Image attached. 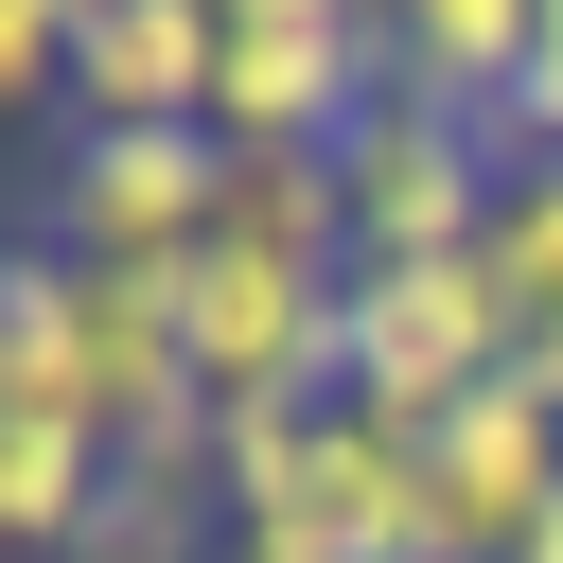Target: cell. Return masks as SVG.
I'll use <instances>...</instances> for the list:
<instances>
[{"label":"cell","instance_id":"4fadbf2b","mask_svg":"<svg viewBox=\"0 0 563 563\" xmlns=\"http://www.w3.org/2000/svg\"><path fill=\"white\" fill-rule=\"evenodd\" d=\"M70 35H88V0H0V123H35L70 88Z\"/></svg>","mask_w":563,"mask_h":563},{"label":"cell","instance_id":"ba28073f","mask_svg":"<svg viewBox=\"0 0 563 563\" xmlns=\"http://www.w3.org/2000/svg\"><path fill=\"white\" fill-rule=\"evenodd\" d=\"M106 475L123 457H106V422L70 387H0V563H70V528H88Z\"/></svg>","mask_w":563,"mask_h":563},{"label":"cell","instance_id":"5b68a950","mask_svg":"<svg viewBox=\"0 0 563 563\" xmlns=\"http://www.w3.org/2000/svg\"><path fill=\"white\" fill-rule=\"evenodd\" d=\"M369 106H387V35H369V18H317V0H229L211 141H299V158H334Z\"/></svg>","mask_w":563,"mask_h":563},{"label":"cell","instance_id":"e0dca14e","mask_svg":"<svg viewBox=\"0 0 563 563\" xmlns=\"http://www.w3.org/2000/svg\"><path fill=\"white\" fill-rule=\"evenodd\" d=\"M0 369H18V334H0Z\"/></svg>","mask_w":563,"mask_h":563},{"label":"cell","instance_id":"7c38bea8","mask_svg":"<svg viewBox=\"0 0 563 563\" xmlns=\"http://www.w3.org/2000/svg\"><path fill=\"white\" fill-rule=\"evenodd\" d=\"M493 299H510V334H563V141L545 158H510V194H493Z\"/></svg>","mask_w":563,"mask_h":563},{"label":"cell","instance_id":"52a82bcc","mask_svg":"<svg viewBox=\"0 0 563 563\" xmlns=\"http://www.w3.org/2000/svg\"><path fill=\"white\" fill-rule=\"evenodd\" d=\"M211 70H229V0H88L70 35L88 123H211Z\"/></svg>","mask_w":563,"mask_h":563},{"label":"cell","instance_id":"9a60e30c","mask_svg":"<svg viewBox=\"0 0 563 563\" xmlns=\"http://www.w3.org/2000/svg\"><path fill=\"white\" fill-rule=\"evenodd\" d=\"M510 563H563V510H545V528H528V545H510Z\"/></svg>","mask_w":563,"mask_h":563},{"label":"cell","instance_id":"8fae6325","mask_svg":"<svg viewBox=\"0 0 563 563\" xmlns=\"http://www.w3.org/2000/svg\"><path fill=\"white\" fill-rule=\"evenodd\" d=\"M70 563H229V493L211 475H106Z\"/></svg>","mask_w":563,"mask_h":563},{"label":"cell","instance_id":"2e32d148","mask_svg":"<svg viewBox=\"0 0 563 563\" xmlns=\"http://www.w3.org/2000/svg\"><path fill=\"white\" fill-rule=\"evenodd\" d=\"M317 18H387V0H317Z\"/></svg>","mask_w":563,"mask_h":563},{"label":"cell","instance_id":"3957f363","mask_svg":"<svg viewBox=\"0 0 563 563\" xmlns=\"http://www.w3.org/2000/svg\"><path fill=\"white\" fill-rule=\"evenodd\" d=\"M510 369V299H493V264H352V334H334V387L352 405H387L405 440L457 405V387H493Z\"/></svg>","mask_w":563,"mask_h":563},{"label":"cell","instance_id":"6da1fadb","mask_svg":"<svg viewBox=\"0 0 563 563\" xmlns=\"http://www.w3.org/2000/svg\"><path fill=\"white\" fill-rule=\"evenodd\" d=\"M176 334H194V387H211V422H299V405H334L352 282H317V264H264V246H194V264H176Z\"/></svg>","mask_w":563,"mask_h":563},{"label":"cell","instance_id":"7a4b0ae2","mask_svg":"<svg viewBox=\"0 0 563 563\" xmlns=\"http://www.w3.org/2000/svg\"><path fill=\"white\" fill-rule=\"evenodd\" d=\"M334 194H352V264H475L493 246V194H510V158H493V123H457V106H369L352 141H334Z\"/></svg>","mask_w":563,"mask_h":563},{"label":"cell","instance_id":"8992f818","mask_svg":"<svg viewBox=\"0 0 563 563\" xmlns=\"http://www.w3.org/2000/svg\"><path fill=\"white\" fill-rule=\"evenodd\" d=\"M422 493H440V545H457V563H510V545L563 510V405H545L528 369L457 387V405L422 422Z\"/></svg>","mask_w":563,"mask_h":563},{"label":"cell","instance_id":"30bf717a","mask_svg":"<svg viewBox=\"0 0 563 563\" xmlns=\"http://www.w3.org/2000/svg\"><path fill=\"white\" fill-rule=\"evenodd\" d=\"M211 246H264V264H317V282H352V194H334V158H299V141H229Z\"/></svg>","mask_w":563,"mask_h":563},{"label":"cell","instance_id":"9c48e42d","mask_svg":"<svg viewBox=\"0 0 563 563\" xmlns=\"http://www.w3.org/2000/svg\"><path fill=\"white\" fill-rule=\"evenodd\" d=\"M528 18H545V0H387L369 35H387V88H405V106L493 123V106H510V70H528Z\"/></svg>","mask_w":563,"mask_h":563},{"label":"cell","instance_id":"5bb4252c","mask_svg":"<svg viewBox=\"0 0 563 563\" xmlns=\"http://www.w3.org/2000/svg\"><path fill=\"white\" fill-rule=\"evenodd\" d=\"M563 141V0L528 18V70H510V106H493V158H545Z\"/></svg>","mask_w":563,"mask_h":563},{"label":"cell","instance_id":"277c9868","mask_svg":"<svg viewBox=\"0 0 563 563\" xmlns=\"http://www.w3.org/2000/svg\"><path fill=\"white\" fill-rule=\"evenodd\" d=\"M211 194H229V141L211 123H70L35 246H70V264H194L211 246Z\"/></svg>","mask_w":563,"mask_h":563}]
</instances>
